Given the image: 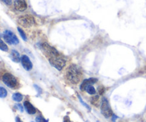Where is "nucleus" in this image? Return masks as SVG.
Instances as JSON below:
<instances>
[{"mask_svg": "<svg viewBox=\"0 0 146 122\" xmlns=\"http://www.w3.org/2000/svg\"><path fill=\"white\" fill-rule=\"evenodd\" d=\"M66 78L71 84H78L82 78V71L81 69L76 64H71L67 70Z\"/></svg>", "mask_w": 146, "mask_h": 122, "instance_id": "obj_1", "label": "nucleus"}, {"mask_svg": "<svg viewBox=\"0 0 146 122\" xmlns=\"http://www.w3.org/2000/svg\"><path fill=\"white\" fill-rule=\"evenodd\" d=\"M48 59L50 64H51L54 68H56L58 71H61L64 68V66L66 65V63L65 59L60 54L54 56V57H51Z\"/></svg>", "mask_w": 146, "mask_h": 122, "instance_id": "obj_2", "label": "nucleus"}, {"mask_svg": "<svg viewBox=\"0 0 146 122\" xmlns=\"http://www.w3.org/2000/svg\"><path fill=\"white\" fill-rule=\"evenodd\" d=\"M17 22L19 25H21L23 27H25V28H29V27H33L36 24L34 17L31 15H29V14L23 15L19 17Z\"/></svg>", "mask_w": 146, "mask_h": 122, "instance_id": "obj_3", "label": "nucleus"}, {"mask_svg": "<svg viewBox=\"0 0 146 122\" xmlns=\"http://www.w3.org/2000/svg\"><path fill=\"white\" fill-rule=\"evenodd\" d=\"M2 81L7 87L11 89H16L19 86V82L17 78L9 73H6L3 75Z\"/></svg>", "mask_w": 146, "mask_h": 122, "instance_id": "obj_4", "label": "nucleus"}, {"mask_svg": "<svg viewBox=\"0 0 146 122\" xmlns=\"http://www.w3.org/2000/svg\"><path fill=\"white\" fill-rule=\"evenodd\" d=\"M101 111L103 116L106 119L110 118V117L113 115V113L112 109H111V106H110L109 102H108V99L106 98H105V97H104L102 99L101 106Z\"/></svg>", "mask_w": 146, "mask_h": 122, "instance_id": "obj_5", "label": "nucleus"}, {"mask_svg": "<svg viewBox=\"0 0 146 122\" xmlns=\"http://www.w3.org/2000/svg\"><path fill=\"white\" fill-rule=\"evenodd\" d=\"M4 39L9 44H19V39L17 36L9 30H6L4 31L3 34Z\"/></svg>", "mask_w": 146, "mask_h": 122, "instance_id": "obj_6", "label": "nucleus"}, {"mask_svg": "<svg viewBox=\"0 0 146 122\" xmlns=\"http://www.w3.org/2000/svg\"><path fill=\"white\" fill-rule=\"evenodd\" d=\"M21 64H22L24 69L27 70V71H30V70H31V69H32L33 67V64L32 63H31L30 59L29 58L28 56L22 55L21 59Z\"/></svg>", "mask_w": 146, "mask_h": 122, "instance_id": "obj_7", "label": "nucleus"}, {"mask_svg": "<svg viewBox=\"0 0 146 122\" xmlns=\"http://www.w3.org/2000/svg\"><path fill=\"white\" fill-rule=\"evenodd\" d=\"M14 6V9L19 11H24L27 9V4L25 0H15Z\"/></svg>", "mask_w": 146, "mask_h": 122, "instance_id": "obj_8", "label": "nucleus"}, {"mask_svg": "<svg viewBox=\"0 0 146 122\" xmlns=\"http://www.w3.org/2000/svg\"><path fill=\"white\" fill-rule=\"evenodd\" d=\"M97 81H98V79L95 78H90L88 79H85L83 81L82 84H81V86H80V89H81V91H85L86 88L87 87H88V86L90 85H93V84H95L96 82H97Z\"/></svg>", "mask_w": 146, "mask_h": 122, "instance_id": "obj_9", "label": "nucleus"}, {"mask_svg": "<svg viewBox=\"0 0 146 122\" xmlns=\"http://www.w3.org/2000/svg\"><path fill=\"white\" fill-rule=\"evenodd\" d=\"M24 107L25 110L27 111V112L30 115H33V114H35L36 112V109L35 107L31 104V103L29 101H25L24 102Z\"/></svg>", "mask_w": 146, "mask_h": 122, "instance_id": "obj_10", "label": "nucleus"}, {"mask_svg": "<svg viewBox=\"0 0 146 122\" xmlns=\"http://www.w3.org/2000/svg\"><path fill=\"white\" fill-rule=\"evenodd\" d=\"M10 58L13 61L16 63H19L21 61V57H20L19 53L16 50H11V54H10Z\"/></svg>", "mask_w": 146, "mask_h": 122, "instance_id": "obj_11", "label": "nucleus"}, {"mask_svg": "<svg viewBox=\"0 0 146 122\" xmlns=\"http://www.w3.org/2000/svg\"><path fill=\"white\" fill-rule=\"evenodd\" d=\"M91 102L93 105H94L95 107H98L100 104V99L99 96L98 95H95L93 97H91Z\"/></svg>", "mask_w": 146, "mask_h": 122, "instance_id": "obj_12", "label": "nucleus"}, {"mask_svg": "<svg viewBox=\"0 0 146 122\" xmlns=\"http://www.w3.org/2000/svg\"><path fill=\"white\" fill-rule=\"evenodd\" d=\"M12 99L16 102H21L23 99V95L20 93H15L12 95Z\"/></svg>", "mask_w": 146, "mask_h": 122, "instance_id": "obj_13", "label": "nucleus"}, {"mask_svg": "<svg viewBox=\"0 0 146 122\" xmlns=\"http://www.w3.org/2000/svg\"><path fill=\"white\" fill-rule=\"evenodd\" d=\"M85 91H86L88 94H91V95H94V94H96V91L95 88H94L93 85H90L88 86V87H87L86 88Z\"/></svg>", "mask_w": 146, "mask_h": 122, "instance_id": "obj_14", "label": "nucleus"}, {"mask_svg": "<svg viewBox=\"0 0 146 122\" xmlns=\"http://www.w3.org/2000/svg\"><path fill=\"white\" fill-rule=\"evenodd\" d=\"M0 50H1V51H8L9 50L8 47H7V44L4 42V41L1 39V37H0Z\"/></svg>", "mask_w": 146, "mask_h": 122, "instance_id": "obj_15", "label": "nucleus"}, {"mask_svg": "<svg viewBox=\"0 0 146 122\" xmlns=\"http://www.w3.org/2000/svg\"><path fill=\"white\" fill-rule=\"evenodd\" d=\"M7 96V91L5 88L0 87V98H5Z\"/></svg>", "mask_w": 146, "mask_h": 122, "instance_id": "obj_16", "label": "nucleus"}, {"mask_svg": "<svg viewBox=\"0 0 146 122\" xmlns=\"http://www.w3.org/2000/svg\"><path fill=\"white\" fill-rule=\"evenodd\" d=\"M17 29H18V31H19V33L20 36H21V38H22L24 40V41H27V35H26L25 32H24V31H23L22 29H21V28H20V27H18V28H17Z\"/></svg>", "mask_w": 146, "mask_h": 122, "instance_id": "obj_17", "label": "nucleus"}, {"mask_svg": "<svg viewBox=\"0 0 146 122\" xmlns=\"http://www.w3.org/2000/svg\"><path fill=\"white\" fill-rule=\"evenodd\" d=\"M36 122H48V120L45 119L42 116L39 115L36 117Z\"/></svg>", "mask_w": 146, "mask_h": 122, "instance_id": "obj_18", "label": "nucleus"}, {"mask_svg": "<svg viewBox=\"0 0 146 122\" xmlns=\"http://www.w3.org/2000/svg\"><path fill=\"white\" fill-rule=\"evenodd\" d=\"M78 99H79V101H81V104H82L83 105H84V107H85L87 109H88V110H89V111H91V108H90V107H89V106H88V104H86V103L84 102V101H83V99H81V96H79V95H78Z\"/></svg>", "mask_w": 146, "mask_h": 122, "instance_id": "obj_19", "label": "nucleus"}, {"mask_svg": "<svg viewBox=\"0 0 146 122\" xmlns=\"http://www.w3.org/2000/svg\"><path fill=\"white\" fill-rule=\"evenodd\" d=\"M98 93H99L100 95H102V94H104V92H105V88H104L103 86H101V87H98Z\"/></svg>", "mask_w": 146, "mask_h": 122, "instance_id": "obj_20", "label": "nucleus"}, {"mask_svg": "<svg viewBox=\"0 0 146 122\" xmlns=\"http://www.w3.org/2000/svg\"><path fill=\"white\" fill-rule=\"evenodd\" d=\"M1 1H3L7 5H11V0H1Z\"/></svg>", "mask_w": 146, "mask_h": 122, "instance_id": "obj_21", "label": "nucleus"}, {"mask_svg": "<svg viewBox=\"0 0 146 122\" xmlns=\"http://www.w3.org/2000/svg\"><path fill=\"white\" fill-rule=\"evenodd\" d=\"M17 107H18L20 111H21V112H23V111H24V109H23V107H22V106L21 105V104H17Z\"/></svg>", "mask_w": 146, "mask_h": 122, "instance_id": "obj_22", "label": "nucleus"}, {"mask_svg": "<svg viewBox=\"0 0 146 122\" xmlns=\"http://www.w3.org/2000/svg\"><path fill=\"white\" fill-rule=\"evenodd\" d=\"M34 87H35V88L36 89V90H37V91H38V93H41V89L39 88V87H37V85H34Z\"/></svg>", "mask_w": 146, "mask_h": 122, "instance_id": "obj_23", "label": "nucleus"}, {"mask_svg": "<svg viewBox=\"0 0 146 122\" xmlns=\"http://www.w3.org/2000/svg\"><path fill=\"white\" fill-rule=\"evenodd\" d=\"M64 122H71V121H70V119H69V118H68V117H66L65 118H64Z\"/></svg>", "mask_w": 146, "mask_h": 122, "instance_id": "obj_24", "label": "nucleus"}, {"mask_svg": "<svg viewBox=\"0 0 146 122\" xmlns=\"http://www.w3.org/2000/svg\"><path fill=\"white\" fill-rule=\"evenodd\" d=\"M16 122H23V121H21V119H20L19 117H16Z\"/></svg>", "mask_w": 146, "mask_h": 122, "instance_id": "obj_25", "label": "nucleus"}, {"mask_svg": "<svg viewBox=\"0 0 146 122\" xmlns=\"http://www.w3.org/2000/svg\"><path fill=\"white\" fill-rule=\"evenodd\" d=\"M97 122H100V121H97Z\"/></svg>", "mask_w": 146, "mask_h": 122, "instance_id": "obj_26", "label": "nucleus"}, {"mask_svg": "<svg viewBox=\"0 0 146 122\" xmlns=\"http://www.w3.org/2000/svg\"><path fill=\"white\" fill-rule=\"evenodd\" d=\"M86 122H88V121H86Z\"/></svg>", "mask_w": 146, "mask_h": 122, "instance_id": "obj_27", "label": "nucleus"}, {"mask_svg": "<svg viewBox=\"0 0 146 122\" xmlns=\"http://www.w3.org/2000/svg\"><path fill=\"white\" fill-rule=\"evenodd\" d=\"M31 122H34V121H31Z\"/></svg>", "mask_w": 146, "mask_h": 122, "instance_id": "obj_28", "label": "nucleus"}]
</instances>
